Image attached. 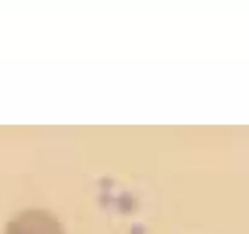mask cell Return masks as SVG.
Masks as SVG:
<instances>
[{"mask_svg": "<svg viewBox=\"0 0 249 234\" xmlns=\"http://www.w3.org/2000/svg\"><path fill=\"white\" fill-rule=\"evenodd\" d=\"M5 234H65L59 219L47 210H26L11 219Z\"/></svg>", "mask_w": 249, "mask_h": 234, "instance_id": "6da1fadb", "label": "cell"}]
</instances>
